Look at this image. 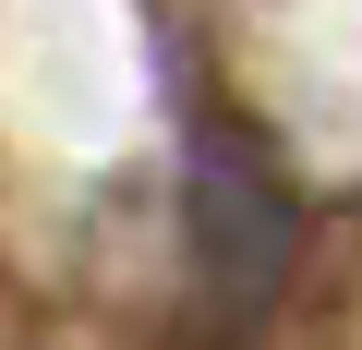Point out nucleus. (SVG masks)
<instances>
[{
  "label": "nucleus",
  "mask_w": 362,
  "mask_h": 350,
  "mask_svg": "<svg viewBox=\"0 0 362 350\" xmlns=\"http://www.w3.org/2000/svg\"><path fill=\"white\" fill-rule=\"evenodd\" d=\"M278 266H290V194H278V169L242 133H206L194 145V278H206V314L254 326L278 302Z\"/></svg>",
  "instance_id": "obj_1"
}]
</instances>
